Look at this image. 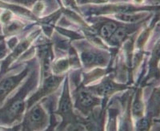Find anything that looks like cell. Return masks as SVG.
Here are the masks:
<instances>
[{"label":"cell","instance_id":"obj_1","mask_svg":"<svg viewBox=\"0 0 160 131\" xmlns=\"http://www.w3.org/2000/svg\"><path fill=\"white\" fill-rule=\"evenodd\" d=\"M35 81V77L31 76L28 82H26L22 89L0 109V124L10 125L21 120L27 104L25 97L33 86Z\"/></svg>","mask_w":160,"mask_h":131},{"label":"cell","instance_id":"obj_2","mask_svg":"<svg viewBox=\"0 0 160 131\" xmlns=\"http://www.w3.org/2000/svg\"><path fill=\"white\" fill-rule=\"evenodd\" d=\"M48 123V116L46 111L40 104H35L26 114L23 122L24 129L38 130L45 128Z\"/></svg>","mask_w":160,"mask_h":131},{"label":"cell","instance_id":"obj_3","mask_svg":"<svg viewBox=\"0 0 160 131\" xmlns=\"http://www.w3.org/2000/svg\"><path fill=\"white\" fill-rule=\"evenodd\" d=\"M63 76H56V75H48L46 76L45 80L40 88L35 95L31 96L28 101V107H31L33 104L38 102V99L49 95L53 91H55L59 86L60 82L63 80Z\"/></svg>","mask_w":160,"mask_h":131},{"label":"cell","instance_id":"obj_4","mask_svg":"<svg viewBox=\"0 0 160 131\" xmlns=\"http://www.w3.org/2000/svg\"><path fill=\"white\" fill-rule=\"evenodd\" d=\"M28 71L29 68H27L18 75L5 77L0 80V104L19 85L22 79L27 76Z\"/></svg>","mask_w":160,"mask_h":131},{"label":"cell","instance_id":"obj_5","mask_svg":"<svg viewBox=\"0 0 160 131\" xmlns=\"http://www.w3.org/2000/svg\"><path fill=\"white\" fill-rule=\"evenodd\" d=\"M97 97L89 89H79L77 95L76 106L82 112L91 110L98 103Z\"/></svg>","mask_w":160,"mask_h":131},{"label":"cell","instance_id":"obj_6","mask_svg":"<svg viewBox=\"0 0 160 131\" xmlns=\"http://www.w3.org/2000/svg\"><path fill=\"white\" fill-rule=\"evenodd\" d=\"M127 86L125 85H121V84L116 83L113 82L111 78H107L103 82H102L100 84L94 87L90 88V90L95 95L98 96L106 97L111 95L115 92H117L118 90H124Z\"/></svg>","mask_w":160,"mask_h":131},{"label":"cell","instance_id":"obj_7","mask_svg":"<svg viewBox=\"0 0 160 131\" xmlns=\"http://www.w3.org/2000/svg\"><path fill=\"white\" fill-rule=\"evenodd\" d=\"M142 10V8L138 7V6L128 5V4H115V5H106L99 6L98 7L91 8V11L94 14L100 15V14H111V13H128L135 12Z\"/></svg>","mask_w":160,"mask_h":131},{"label":"cell","instance_id":"obj_8","mask_svg":"<svg viewBox=\"0 0 160 131\" xmlns=\"http://www.w3.org/2000/svg\"><path fill=\"white\" fill-rule=\"evenodd\" d=\"M81 59L86 67L90 68L107 64V57L99 51L86 50L81 54Z\"/></svg>","mask_w":160,"mask_h":131},{"label":"cell","instance_id":"obj_9","mask_svg":"<svg viewBox=\"0 0 160 131\" xmlns=\"http://www.w3.org/2000/svg\"><path fill=\"white\" fill-rule=\"evenodd\" d=\"M40 33V31H36V32L33 33L32 35H30L28 38H26L24 40H22V42H19L18 45L16 46L13 51L12 53L9 55L7 59L5 60V62L2 64V72L4 73L6 71V70L8 69V67L9 66L10 64L13 62V60H15V58H18L19 56V55L22 54L26 50L28 49V46L31 45V43L32 42V41L35 38V37H37V35Z\"/></svg>","mask_w":160,"mask_h":131},{"label":"cell","instance_id":"obj_10","mask_svg":"<svg viewBox=\"0 0 160 131\" xmlns=\"http://www.w3.org/2000/svg\"><path fill=\"white\" fill-rule=\"evenodd\" d=\"M73 107H72V102L70 96L69 87H68V81H66V83L64 85V89L62 91V95L59 101V105H58V113L60 115L63 116V118L73 116Z\"/></svg>","mask_w":160,"mask_h":131},{"label":"cell","instance_id":"obj_11","mask_svg":"<svg viewBox=\"0 0 160 131\" xmlns=\"http://www.w3.org/2000/svg\"><path fill=\"white\" fill-rule=\"evenodd\" d=\"M38 51V56L41 59L43 75L45 77L48 76V75H49L53 60V52L51 46L50 44L40 46Z\"/></svg>","mask_w":160,"mask_h":131},{"label":"cell","instance_id":"obj_12","mask_svg":"<svg viewBox=\"0 0 160 131\" xmlns=\"http://www.w3.org/2000/svg\"><path fill=\"white\" fill-rule=\"evenodd\" d=\"M131 26L128 27V26H118V28L115 30L111 38L108 39V42L111 43L112 45H116V44H119L120 42H122V40L126 37L129 35V33L132 31L131 30Z\"/></svg>","mask_w":160,"mask_h":131},{"label":"cell","instance_id":"obj_13","mask_svg":"<svg viewBox=\"0 0 160 131\" xmlns=\"http://www.w3.org/2000/svg\"><path fill=\"white\" fill-rule=\"evenodd\" d=\"M118 24L114 20H107L101 24L98 29V34L101 36V38H104L106 40L109 39L111 35L114 34L115 30L118 28Z\"/></svg>","mask_w":160,"mask_h":131},{"label":"cell","instance_id":"obj_14","mask_svg":"<svg viewBox=\"0 0 160 131\" xmlns=\"http://www.w3.org/2000/svg\"><path fill=\"white\" fill-rule=\"evenodd\" d=\"M147 13H135V12H128V13H117L115 14V18L117 20L123 21L127 22H137L139 20L146 18L148 16Z\"/></svg>","mask_w":160,"mask_h":131},{"label":"cell","instance_id":"obj_15","mask_svg":"<svg viewBox=\"0 0 160 131\" xmlns=\"http://www.w3.org/2000/svg\"><path fill=\"white\" fill-rule=\"evenodd\" d=\"M142 91L138 90L135 95V101L132 105V114L135 118H142L143 114L144 104L142 99Z\"/></svg>","mask_w":160,"mask_h":131},{"label":"cell","instance_id":"obj_16","mask_svg":"<svg viewBox=\"0 0 160 131\" xmlns=\"http://www.w3.org/2000/svg\"><path fill=\"white\" fill-rule=\"evenodd\" d=\"M3 31L6 35L15 34L21 31L23 27V24L18 20H11L8 23L3 24Z\"/></svg>","mask_w":160,"mask_h":131},{"label":"cell","instance_id":"obj_17","mask_svg":"<svg viewBox=\"0 0 160 131\" xmlns=\"http://www.w3.org/2000/svg\"><path fill=\"white\" fill-rule=\"evenodd\" d=\"M71 65V61L68 58H62L58 60V62H55L54 65H51V70L54 71V73L56 75H59V74L62 73L64 71H66L68 69V67Z\"/></svg>","mask_w":160,"mask_h":131},{"label":"cell","instance_id":"obj_18","mask_svg":"<svg viewBox=\"0 0 160 131\" xmlns=\"http://www.w3.org/2000/svg\"><path fill=\"white\" fill-rule=\"evenodd\" d=\"M14 1L18 4L22 5V7L24 6V7H32L39 0H14Z\"/></svg>","mask_w":160,"mask_h":131},{"label":"cell","instance_id":"obj_19","mask_svg":"<svg viewBox=\"0 0 160 131\" xmlns=\"http://www.w3.org/2000/svg\"><path fill=\"white\" fill-rule=\"evenodd\" d=\"M8 52V46L3 40H0V60L7 55Z\"/></svg>","mask_w":160,"mask_h":131},{"label":"cell","instance_id":"obj_20","mask_svg":"<svg viewBox=\"0 0 160 131\" xmlns=\"http://www.w3.org/2000/svg\"><path fill=\"white\" fill-rule=\"evenodd\" d=\"M108 0H80L81 3H85V2H95V3H100V2H105Z\"/></svg>","mask_w":160,"mask_h":131},{"label":"cell","instance_id":"obj_21","mask_svg":"<svg viewBox=\"0 0 160 131\" xmlns=\"http://www.w3.org/2000/svg\"><path fill=\"white\" fill-rule=\"evenodd\" d=\"M135 2H137V3H142V2H143V0H134Z\"/></svg>","mask_w":160,"mask_h":131},{"label":"cell","instance_id":"obj_22","mask_svg":"<svg viewBox=\"0 0 160 131\" xmlns=\"http://www.w3.org/2000/svg\"><path fill=\"white\" fill-rule=\"evenodd\" d=\"M2 37H0V40H2Z\"/></svg>","mask_w":160,"mask_h":131}]
</instances>
